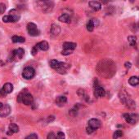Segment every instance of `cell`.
Wrapping results in <instances>:
<instances>
[{
	"label": "cell",
	"mask_w": 139,
	"mask_h": 139,
	"mask_svg": "<svg viewBox=\"0 0 139 139\" xmlns=\"http://www.w3.org/2000/svg\"><path fill=\"white\" fill-rule=\"evenodd\" d=\"M50 66L51 68H52L53 69H55L57 72L61 74H65L66 73V71L70 68V65L63 63V62H60L58 60L53 59L50 61Z\"/></svg>",
	"instance_id": "cell-1"
},
{
	"label": "cell",
	"mask_w": 139,
	"mask_h": 139,
	"mask_svg": "<svg viewBox=\"0 0 139 139\" xmlns=\"http://www.w3.org/2000/svg\"><path fill=\"white\" fill-rule=\"evenodd\" d=\"M17 101L19 102H22L25 105H31L34 102V98L33 96L27 92H21L17 97Z\"/></svg>",
	"instance_id": "cell-2"
},
{
	"label": "cell",
	"mask_w": 139,
	"mask_h": 139,
	"mask_svg": "<svg viewBox=\"0 0 139 139\" xmlns=\"http://www.w3.org/2000/svg\"><path fill=\"white\" fill-rule=\"evenodd\" d=\"M119 99H120V101H121L123 103H124V104H126V105H128L129 107H130L131 106L135 107L134 102L131 99V98L129 97V95L127 94V93L124 91V90H122V91L119 93Z\"/></svg>",
	"instance_id": "cell-3"
},
{
	"label": "cell",
	"mask_w": 139,
	"mask_h": 139,
	"mask_svg": "<svg viewBox=\"0 0 139 139\" xmlns=\"http://www.w3.org/2000/svg\"><path fill=\"white\" fill-rule=\"evenodd\" d=\"M124 118L127 123L134 124H137L139 120V115L136 113H125L124 114Z\"/></svg>",
	"instance_id": "cell-4"
},
{
	"label": "cell",
	"mask_w": 139,
	"mask_h": 139,
	"mask_svg": "<svg viewBox=\"0 0 139 139\" xmlns=\"http://www.w3.org/2000/svg\"><path fill=\"white\" fill-rule=\"evenodd\" d=\"M27 31L29 34L33 37H36V36L39 35V30L37 28V25H35L34 23H29L27 25Z\"/></svg>",
	"instance_id": "cell-5"
},
{
	"label": "cell",
	"mask_w": 139,
	"mask_h": 139,
	"mask_svg": "<svg viewBox=\"0 0 139 139\" xmlns=\"http://www.w3.org/2000/svg\"><path fill=\"white\" fill-rule=\"evenodd\" d=\"M35 75V71L32 67H26L24 68L22 72V77L26 80L32 79Z\"/></svg>",
	"instance_id": "cell-6"
},
{
	"label": "cell",
	"mask_w": 139,
	"mask_h": 139,
	"mask_svg": "<svg viewBox=\"0 0 139 139\" xmlns=\"http://www.w3.org/2000/svg\"><path fill=\"white\" fill-rule=\"evenodd\" d=\"M13 84L11 83H6L3 86V87L1 89V90H0V95L4 97V96H6L7 94L13 92Z\"/></svg>",
	"instance_id": "cell-7"
},
{
	"label": "cell",
	"mask_w": 139,
	"mask_h": 139,
	"mask_svg": "<svg viewBox=\"0 0 139 139\" xmlns=\"http://www.w3.org/2000/svg\"><path fill=\"white\" fill-rule=\"evenodd\" d=\"M106 91L105 89L102 88L98 84H96L94 86V95L96 98H101L105 96Z\"/></svg>",
	"instance_id": "cell-8"
},
{
	"label": "cell",
	"mask_w": 139,
	"mask_h": 139,
	"mask_svg": "<svg viewBox=\"0 0 139 139\" xmlns=\"http://www.w3.org/2000/svg\"><path fill=\"white\" fill-rule=\"evenodd\" d=\"M11 113V107L8 104H3L0 108V117H6Z\"/></svg>",
	"instance_id": "cell-9"
},
{
	"label": "cell",
	"mask_w": 139,
	"mask_h": 139,
	"mask_svg": "<svg viewBox=\"0 0 139 139\" xmlns=\"http://www.w3.org/2000/svg\"><path fill=\"white\" fill-rule=\"evenodd\" d=\"M88 127H90V128L95 131L101 127V121L98 119H91L88 121Z\"/></svg>",
	"instance_id": "cell-10"
},
{
	"label": "cell",
	"mask_w": 139,
	"mask_h": 139,
	"mask_svg": "<svg viewBox=\"0 0 139 139\" xmlns=\"http://www.w3.org/2000/svg\"><path fill=\"white\" fill-rule=\"evenodd\" d=\"M43 6H42V8H43V11H45V12H49L51 11L53 8V3L52 2H44Z\"/></svg>",
	"instance_id": "cell-11"
},
{
	"label": "cell",
	"mask_w": 139,
	"mask_h": 139,
	"mask_svg": "<svg viewBox=\"0 0 139 139\" xmlns=\"http://www.w3.org/2000/svg\"><path fill=\"white\" fill-rule=\"evenodd\" d=\"M88 5H89V7L91 8L93 11H99L101 8V4L99 2H98V1H91V2H89Z\"/></svg>",
	"instance_id": "cell-12"
},
{
	"label": "cell",
	"mask_w": 139,
	"mask_h": 139,
	"mask_svg": "<svg viewBox=\"0 0 139 139\" xmlns=\"http://www.w3.org/2000/svg\"><path fill=\"white\" fill-rule=\"evenodd\" d=\"M36 46H37L38 49H39L41 51H47L48 48H49V45H48L47 41H40L39 43H38L37 45H36Z\"/></svg>",
	"instance_id": "cell-13"
},
{
	"label": "cell",
	"mask_w": 139,
	"mask_h": 139,
	"mask_svg": "<svg viewBox=\"0 0 139 139\" xmlns=\"http://www.w3.org/2000/svg\"><path fill=\"white\" fill-rule=\"evenodd\" d=\"M76 43H74V42H65L63 44V48L64 50L73 51L76 48Z\"/></svg>",
	"instance_id": "cell-14"
},
{
	"label": "cell",
	"mask_w": 139,
	"mask_h": 139,
	"mask_svg": "<svg viewBox=\"0 0 139 139\" xmlns=\"http://www.w3.org/2000/svg\"><path fill=\"white\" fill-rule=\"evenodd\" d=\"M9 15L13 18V20L14 22H16L20 20V18H21V15L20 13L18 12V11L16 10V9H13V10H11L9 11Z\"/></svg>",
	"instance_id": "cell-15"
},
{
	"label": "cell",
	"mask_w": 139,
	"mask_h": 139,
	"mask_svg": "<svg viewBox=\"0 0 139 139\" xmlns=\"http://www.w3.org/2000/svg\"><path fill=\"white\" fill-rule=\"evenodd\" d=\"M66 102H67V99L65 96H59L56 99V103L59 107H63L66 103Z\"/></svg>",
	"instance_id": "cell-16"
},
{
	"label": "cell",
	"mask_w": 139,
	"mask_h": 139,
	"mask_svg": "<svg viewBox=\"0 0 139 139\" xmlns=\"http://www.w3.org/2000/svg\"><path fill=\"white\" fill-rule=\"evenodd\" d=\"M51 33L53 34V35H58L60 33H61V28L58 25H55V24H53L51 27Z\"/></svg>",
	"instance_id": "cell-17"
},
{
	"label": "cell",
	"mask_w": 139,
	"mask_h": 139,
	"mask_svg": "<svg viewBox=\"0 0 139 139\" xmlns=\"http://www.w3.org/2000/svg\"><path fill=\"white\" fill-rule=\"evenodd\" d=\"M58 20L63 23H69L70 21V15L65 13V14H62V16H60Z\"/></svg>",
	"instance_id": "cell-18"
},
{
	"label": "cell",
	"mask_w": 139,
	"mask_h": 139,
	"mask_svg": "<svg viewBox=\"0 0 139 139\" xmlns=\"http://www.w3.org/2000/svg\"><path fill=\"white\" fill-rule=\"evenodd\" d=\"M94 27H95V22H94V20H90L89 21H88L87 25H86V28H87V30L89 32H93V29H94Z\"/></svg>",
	"instance_id": "cell-19"
},
{
	"label": "cell",
	"mask_w": 139,
	"mask_h": 139,
	"mask_svg": "<svg viewBox=\"0 0 139 139\" xmlns=\"http://www.w3.org/2000/svg\"><path fill=\"white\" fill-rule=\"evenodd\" d=\"M129 83L132 86H136L139 84V79L137 77H131L129 80Z\"/></svg>",
	"instance_id": "cell-20"
},
{
	"label": "cell",
	"mask_w": 139,
	"mask_h": 139,
	"mask_svg": "<svg viewBox=\"0 0 139 139\" xmlns=\"http://www.w3.org/2000/svg\"><path fill=\"white\" fill-rule=\"evenodd\" d=\"M11 40L14 42V43H22V42H25L26 39L23 37H20V36H13L11 38Z\"/></svg>",
	"instance_id": "cell-21"
},
{
	"label": "cell",
	"mask_w": 139,
	"mask_h": 139,
	"mask_svg": "<svg viewBox=\"0 0 139 139\" xmlns=\"http://www.w3.org/2000/svg\"><path fill=\"white\" fill-rule=\"evenodd\" d=\"M128 41L131 46H136V41H137V38L135 36H129L128 37Z\"/></svg>",
	"instance_id": "cell-22"
},
{
	"label": "cell",
	"mask_w": 139,
	"mask_h": 139,
	"mask_svg": "<svg viewBox=\"0 0 139 139\" xmlns=\"http://www.w3.org/2000/svg\"><path fill=\"white\" fill-rule=\"evenodd\" d=\"M9 130L13 133H13H18L19 132V127H18V125H16V124L11 123L9 125Z\"/></svg>",
	"instance_id": "cell-23"
},
{
	"label": "cell",
	"mask_w": 139,
	"mask_h": 139,
	"mask_svg": "<svg viewBox=\"0 0 139 139\" xmlns=\"http://www.w3.org/2000/svg\"><path fill=\"white\" fill-rule=\"evenodd\" d=\"M3 21L5 22V23H9V22H14L13 20V18L11 17L10 15H8V16H4L3 17Z\"/></svg>",
	"instance_id": "cell-24"
},
{
	"label": "cell",
	"mask_w": 139,
	"mask_h": 139,
	"mask_svg": "<svg viewBox=\"0 0 139 139\" xmlns=\"http://www.w3.org/2000/svg\"><path fill=\"white\" fill-rule=\"evenodd\" d=\"M123 135V132L121 130H116V133L114 134V139H117L120 137H122Z\"/></svg>",
	"instance_id": "cell-25"
},
{
	"label": "cell",
	"mask_w": 139,
	"mask_h": 139,
	"mask_svg": "<svg viewBox=\"0 0 139 139\" xmlns=\"http://www.w3.org/2000/svg\"><path fill=\"white\" fill-rule=\"evenodd\" d=\"M78 95L80 96V97H81L82 99L83 98H85L86 97V94H85V91H84L83 89H78Z\"/></svg>",
	"instance_id": "cell-26"
},
{
	"label": "cell",
	"mask_w": 139,
	"mask_h": 139,
	"mask_svg": "<svg viewBox=\"0 0 139 139\" xmlns=\"http://www.w3.org/2000/svg\"><path fill=\"white\" fill-rule=\"evenodd\" d=\"M47 139H57V136L55 135V134L52 132L49 133V134H47Z\"/></svg>",
	"instance_id": "cell-27"
},
{
	"label": "cell",
	"mask_w": 139,
	"mask_h": 139,
	"mask_svg": "<svg viewBox=\"0 0 139 139\" xmlns=\"http://www.w3.org/2000/svg\"><path fill=\"white\" fill-rule=\"evenodd\" d=\"M6 11V5L4 3H0V14H3Z\"/></svg>",
	"instance_id": "cell-28"
},
{
	"label": "cell",
	"mask_w": 139,
	"mask_h": 139,
	"mask_svg": "<svg viewBox=\"0 0 139 139\" xmlns=\"http://www.w3.org/2000/svg\"><path fill=\"white\" fill-rule=\"evenodd\" d=\"M57 139H65V134L62 132H59L57 135Z\"/></svg>",
	"instance_id": "cell-29"
},
{
	"label": "cell",
	"mask_w": 139,
	"mask_h": 139,
	"mask_svg": "<svg viewBox=\"0 0 139 139\" xmlns=\"http://www.w3.org/2000/svg\"><path fill=\"white\" fill-rule=\"evenodd\" d=\"M26 139H38V136L37 134H32L31 135H29L26 137Z\"/></svg>",
	"instance_id": "cell-30"
},
{
	"label": "cell",
	"mask_w": 139,
	"mask_h": 139,
	"mask_svg": "<svg viewBox=\"0 0 139 139\" xmlns=\"http://www.w3.org/2000/svg\"><path fill=\"white\" fill-rule=\"evenodd\" d=\"M72 53L71 51H66V50H63L62 51V54L63 55H70V54Z\"/></svg>",
	"instance_id": "cell-31"
},
{
	"label": "cell",
	"mask_w": 139,
	"mask_h": 139,
	"mask_svg": "<svg viewBox=\"0 0 139 139\" xmlns=\"http://www.w3.org/2000/svg\"><path fill=\"white\" fill-rule=\"evenodd\" d=\"M37 52H38V48H37V46H34V47H33V49H32V55H35L36 54H37Z\"/></svg>",
	"instance_id": "cell-32"
},
{
	"label": "cell",
	"mask_w": 139,
	"mask_h": 139,
	"mask_svg": "<svg viewBox=\"0 0 139 139\" xmlns=\"http://www.w3.org/2000/svg\"><path fill=\"white\" fill-rule=\"evenodd\" d=\"M86 130H87V133L88 134H93V133L94 132V130L93 129H91L90 127H87V129H86Z\"/></svg>",
	"instance_id": "cell-33"
},
{
	"label": "cell",
	"mask_w": 139,
	"mask_h": 139,
	"mask_svg": "<svg viewBox=\"0 0 139 139\" xmlns=\"http://www.w3.org/2000/svg\"><path fill=\"white\" fill-rule=\"evenodd\" d=\"M124 66H125V68H126L127 69H129V68H130L132 67V64H131L130 62H126V63L124 64Z\"/></svg>",
	"instance_id": "cell-34"
},
{
	"label": "cell",
	"mask_w": 139,
	"mask_h": 139,
	"mask_svg": "<svg viewBox=\"0 0 139 139\" xmlns=\"http://www.w3.org/2000/svg\"><path fill=\"white\" fill-rule=\"evenodd\" d=\"M3 104L2 103V102H0V108H1V107H3Z\"/></svg>",
	"instance_id": "cell-35"
},
{
	"label": "cell",
	"mask_w": 139,
	"mask_h": 139,
	"mask_svg": "<svg viewBox=\"0 0 139 139\" xmlns=\"http://www.w3.org/2000/svg\"><path fill=\"white\" fill-rule=\"evenodd\" d=\"M137 64L139 65V57H138V59H137Z\"/></svg>",
	"instance_id": "cell-36"
},
{
	"label": "cell",
	"mask_w": 139,
	"mask_h": 139,
	"mask_svg": "<svg viewBox=\"0 0 139 139\" xmlns=\"http://www.w3.org/2000/svg\"><path fill=\"white\" fill-rule=\"evenodd\" d=\"M138 28H139V23H138Z\"/></svg>",
	"instance_id": "cell-37"
},
{
	"label": "cell",
	"mask_w": 139,
	"mask_h": 139,
	"mask_svg": "<svg viewBox=\"0 0 139 139\" xmlns=\"http://www.w3.org/2000/svg\"><path fill=\"white\" fill-rule=\"evenodd\" d=\"M138 79H139V77H138Z\"/></svg>",
	"instance_id": "cell-38"
}]
</instances>
